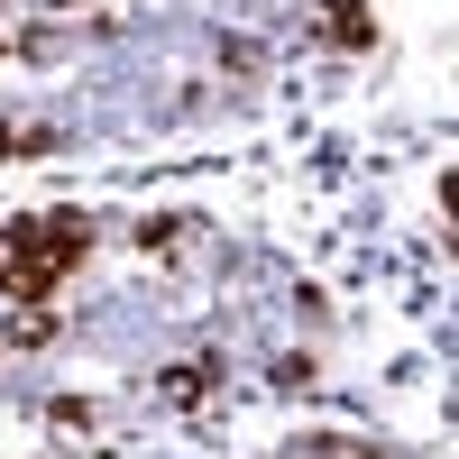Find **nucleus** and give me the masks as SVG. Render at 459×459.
Segmentation results:
<instances>
[{"label": "nucleus", "instance_id": "obj_4", "mask_svg": "<svg viewBox=\"0 0 459 459\" xmlns=\"http://www.w3.org/2000/svg\"><path fill=\"white\" fill-rule=\"evenodd\" d=\"M47 147H56L47 120H0V157H47Z\"/></svg>", "mask_w": 459, "mask_h": 459}, {"label": "nucleus", "instance_id": "obj_1", "mask_svg": "<svg viewBox=\"0 0 459 459\" xmlns=\"http://www.w3.org/2000/svg\"><path fill=\"white\" fill-rule=\"evenodd\" d=\"M92 257V221L83 212H28L0 221V294L10 303H56V285Z\"/></svg>", "mask_w": 459, "mask_h": 459}, {"label": "nucleus", "instance_id": "obj_5", "mask_svg": "<svg viewBox=\"0 0 459 459\" xmlns=\"http://www.w3.org/2000/svg\"><path fill=\"white\" fill-rule=\"evenodd\" d=\"M184 239H194V221H138V248L147 257H184Z\"/></svg>", "mask_w": 459, "mask_h": 459}, {"label": "nucleus", "instance_id": "obj_11", "mask_svg": "<svg viewBox=\"0 0 459 459\" xmlns=\"http://www.w3.org/2000/svg\"><path fill=\"white\" fill-rule=\"evenodd\" d=\"M0 56H10V37H0Z\"/></svg>", "mask_w": 459, "mask_h": 459}, {"label": "nucleus", "instance_id": "obj_10", "mask_svg": "<svg viewBox=\"0 0 459 459\" xmlns=\"http://www.w3.org/2000/svg\"><path fill=\"white\" fill-rule=\"evenodd\" d=\"M56 10H83V0H56Z\"/></svg>", "mask_w": 459, "mask_h": 459}, {"label": "nucleus", "instance_id": "obj_8", "mask_svg": "<svg viewBox=\"0 0 459 459\" xmlns=\"http://www.w3.org/2000/svg\"><path fill=\"white\" fill-rule=\"evenodd\" d=\"M47 423H56V432H92V404H83V395H56Z\"/></svg>", "mask_w": 459, "mask_h": 459}, {"label": "nucleus", "instance_id": "obj_3", "mask_svg": "<svg viewBox=\"0 0 459 459\" xmlns=\"http://www.w3.org/2000/svg\"><path fill=\"white\" fill-rule=\"evenodd\" d=\"M212 386H221L212 359H175V368H157V395H166V404H203Z\"/></svg>", "mask_w": 459, "mask_h": 459}, {"label": "nucleus", "instance_id": "obj_2", "mask_svg": "<svg viewBox=\"0 0 459 459\" xmlns=\"http://www.w3.org/2000/svg\"><path fill=\"white\" fill-rule=\"evenodd\" d=\"M322 37H331V47H377V19H368V0H322Z\"/></svg>", "mask_w": 459, "mask_h": 459}, {"label": "nucleus", "instance_id": "obj_9", "mask_svg": "<svg viewBox=\"0 0 459 459\" xmlns=\"http://www.w3.org/2000/svg\"><path fill=\"white\" fill-rule=\"evenodd\" d=\"M441 212H450V221H459V166H450V175H441Z\"/></svg>", "mask_w": 459, "mask_h": 459}, {"label": "nucleus", "instance_id": "obj_6", "mask_svg": "<svg viewBox=\"0 0 459 459\" xmlns=\"http://www.w3.org/2000/svg\"><path fill=\"white\" fill-rule=\"evenodd\" d=\"M56 340V313L47 303H19V322H10V350H47Z\"/></svg>", "mask_w": 459, "mask_h": 459}, {"label": "nucleus", "instance_id": "obj_7", "mask_svg": "<svg viewBox=\"0 0 459 459\" xmlns=\"http://www.w3.org/2000/svg\"><path fill=\"white\" fill-rule=\"evenodd\" d=\"M303 459H386L377 441H350V432H322V441H303Z\"/></svg>", "mask_w": 459, "mask_h": 459}]
</instances>
